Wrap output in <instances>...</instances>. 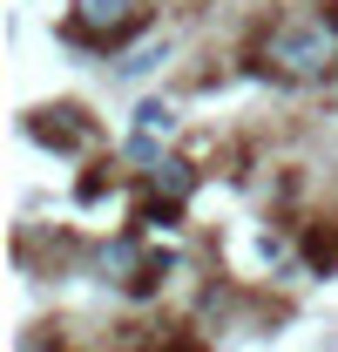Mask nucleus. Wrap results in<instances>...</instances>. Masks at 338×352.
Segmentation results:
<instances>
[{
	"label": "nucleus",
	"mask_w": 338,
	"mask_h": 352,
	"mask_svg": "<svg viewBox=\"0 0 338 352\" xmlns=\"http://www.w3.org/2000/svg\"><path fill=\"white\" fill-rule=\"evenodd\" d=\"M264 68L291 88H311L338 68V14H297L284 28H271L264 41Z\"/></svg>",
	"instance_id": "f257e3e1"
},
{
	"label": "nucleus",
	"mask_w": 338,
	"mask_h": 352,
	"mask_svg": "<svg viewBox=\"0 0 338 352\" xmlns=\"http://www.w3.org/2000/svg\"><path fill=\"white\" fill-rule=\"evenodd\" d=\"M142 28V0H75V34L95 47H122Z\"/></svg>",
	"instance_id": "f03ea898"
},
{
	"label": "nucleus",
	"mask_w": 338,
	"mask_h": 352,
	"mask_svg": "<svg viewBox=\"0 0 338 352\" xmlns=\"http://www.w3.org/2000/svg\"><path fill=\"white\" fill-rule=\"evenodd\" d=\"M27 129L41 135V142H54V149H82L88 135H95V129L82 122V109H41V116H34Z\"/></svg>",
	"instance_id": "20e7f679"
},
{
	"label": "nucleus",
	"mask_w": 338,
	"mask_h": 352,
	"mask_svg": "<svg viewBox=\"0 0 338 352\" xmlns=\"http://www.w3.org/2000/svg\"><path fill=\"white\" fill-rule=\"evenodd\" d=\"M163 61H169V41H149V47H135V54L122 61V75L135 82V75H149V68H163Z\"/></svg>",
	"instance_id": "423d86ee"
},
{
	"label": "nucleus",
	"mask_w": 338,
	"mask_h": 352,
	"mask_svg": "<svg viewBox=\"0 0 338 352\" xmlns=\"http://www.w3.org/2000/svg\"><path fill=\"white\" fill-rule=\"evenodd\" d=\"M304 258L318 264V271H332V264H338V237H325V230H318V237H304Z\"/></svg>",
	"instance_id": "0eeeda50"
},
{
	"label": "nucleus",
	"mask_w": 338,
	"mask_h": 352,
	"mask_svg": "<svg viewBox=\"0 0 338 352\" xmlns=\"http://www.w3.org/2000/svg\"><path fill=\"white\" fill-rule=\"evenodd\" d=\"M169 135H176V109H169V102H142V109H135V129H128V156H135L142 170H156Z\"/></svg>",
	"instance_id": "7ed1b4c3"
},
{
	"label": "nucleus",
	"mask_w": 338,
	"mask_h": 352,
	"mask_svg": "<svg viewBox=\"0 0 338 352\" xmlns=\"http://www.w3.org/2000/svg\"><path fill=\"white\" fill-rule=\"evenodd\" d=\"M149 190H156V197H163V204H176V210H183V204H190V197H196V170H190V163H183V156H163V163H156V170H149Z\"/></svg>",
	"instance_id": "39448f33"
}]
</instances>
